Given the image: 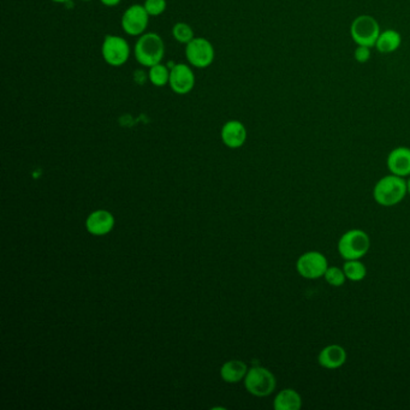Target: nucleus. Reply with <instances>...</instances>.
Instances as JSON below:
<instances>
[{"instance_id": "nucleus-1", "label": "nucleus", "mask_w": 410, "mask_h": 410, "mask_svg": "<svg viewBox=\"0 0 410 410\" xmlns=\"http://www.w3.org/2000/svg\"><path fill=\"white\" fill-rule=\"evenodd\" d=\"M407 194V179L393 174L379 179L373 189L376 203L384 207L396 206L403 201Z\"/></svg>"}, {"instance_id": "nucleus-2", "label": "nucleus", "mask_w": 410, "mask_h": 410, "mask_svg": "<svg viewBox=\"0 0 410 410\" xmlns=\"http://www.w3.org/2000/svg\"><path fill=\"white\" fill-rule=\"evenodd\" d=\"M165 56V45L161 35L142 34L135 45V58L141 65L152 68L159 64Z\"/></svg>"}, {"instance_id": "nucleus-3", "label": "nucleus", "mask_w": 410, "mask_h": 410, "mask_svg": "<svg viewBox=\"0 0 410 410\" xmlns=\"http://www.w3.org/2000/svg\"><path fill=\"white\" fill-rule=\"evenodd\" d=\"M337 249L342 259H362L371 249V237L361 229H351L340 236Z\"/></svg>"}, {"instance_id": "nucleus-4", "label": "nucleus", "mask_w": 410, "mask_h": 410, "mask_svg": "<svg viewBox=\"0 0 410 410\" xmlns=\"http://www.w3.org/2000/svg\"><path fill=\"white\" fill-rule=\"evenodd\" d=\"M380 33V24L371 14H360L350 24V37L358 46L374 48Z\"/></svg>"}, {"instance_id": "nucleus-5", "label": "nucleus", "mask_w": 410, "mask_h": 410, "mask_svg": "<svg viewBox=\"0 0 410 410\" xmlns=\"http://www.w3.org/2000/svg\"><path fill=\"white\" fill-rule=\"evenodd\" d=\"M329 261L325 255L318 250H309L296 261V269L302 278L316 280L325 276L326 269H329Z\"/></svg>"}, {"instance_id": "nucleus-6", "label": "nucleus", "mask_w": 410, "mask_h": 410, "mask_svg": "<svg viewBox=\"0 0 410 410\" xmlns=\"http://www.w3.org/2000/svg\"><path fill=\"white\" fill-rule=\"evenodd\" d=\"M276 385L274 373L267 368L253 367L245 376V387L254 396H269L274 391Z\"/></svg>"}, {"instance_id": "nucleus-7", "label": "nucleus", "mask_w": 410, "mask_h": 410, "mask_svg": "<svg viewBox=\"0 0 410 410\" xmlns=\"http://www.w3.org/2000/svg\"><path fill=\"white\" fill-rule=\"evenodd\" d=\"M104 61L111 66H122L130 57V46L125 39L118 35H106L101 45Z\"/></svg>"}, {"instance_id": "nucleus-8", "label": "nucleus", "mask_w": 410, "mask_h": 410, "mask_svg": "<svg viewBox=\"0 0 410 410\" xmlns=\"http://www.w3.org/2000/svg\"><path fill=\"white\" fill-rule=\"evenodd\" d=\"M214 48L207 39L194 38L185 45V57L188 59L189 64L194 68H208L214 61Z\"/></svg>"}, {"instance_id": "nucleus-9", "label": "nucleus", "mask_w": 410, "mask_h": 410, "mask_svg": "<svg viewBox=\"0 0 410 410\" xmlns=\"http://www.w3.org/2000/svg\"><path fill=\"white\" fill-rule=\"evenodd\" d=\"M150 23V14L143 5H132L123 14L121 24L122 28L130 37H139L146 32Z\"/></svg>"}, {"instance_id": "nucleus-10", "label": "nucleus", "mask_w": 410, "mask_h": 410, "mask_svg": "<svg viewBox=\"0 0 410 410\" xmlns=\"http://www.w3.org/2000/svg\"><path fill=\"white\" fill-rule=\"evenodd\" d=\"M172 92L176 94H188L195 87V74L190 66L183 63L175 64L170 68V80H169Z\"/></svg>"}, {"instance_id": "nucleus-11", "label": "nucleus", "mask_w": 410, "mask_h": 410, "mask_svg": "<svg viewBox=\"0 0 410 410\" xmlns=\"http://www.w3.org/2000/svg\"><path fill=\"white\" fill-rule=\"evenodd\" d=\"M387 166L389 171L393 175L400 177H409L410 176V148L400 146L393 148L387 159Z\"/></svg>"}, {"instance_id": "nucleus-12", "label": "nucleus", "mask_w": 410, "mask_h": 410, "mask_svg": "<svg viewBox=\"0 0 410 410\" xmlns=\"http://www.w3.org/2000/svg\"><path fill=\"white\" fill-rule=\"evenodd\" d=\"M347 350L340 345H329L318 355V363L326 369H337L347 362Z\"/></svg>"}, {"instance_id": "nucleus-13", "label": "nucleus", "mask_w": 410, "mask_h": 410, "mask_svg": "<svg viewBox=\"0 0 410 410\" xmlns=\"http://www.w3.org/2000/svg\"><path fill=\"white\" fill-rule=\"evenodd\" d=\"M222 140L230 148H238L247 140V129L240 121H229L222 127Z\"/></svg>"}, {"instance_id": "nucleus-14", "label": "nucleus", "mask_w": 410, "mask_h": 410, "mask_svg": "<svg viewBox=\"0 0 410 410\" xmlns=\"http://www.w3.org/2000/svg\"><path fill=\"white\" fill-rule=\"evenodd\" d=\"M114 227V217L106 211H98L90 214L87 221V229L93 235H105Z\"/></svg>"}, {"instance_id": "nucleus-15", "label": "nucleus", "mask_w": 410, "mask_h": 410, "mask_svg": "<svg viewBox=\"0 0 410 410\" xmlns=\"http://www.w3.org/2000/svg\"><path fill=\"white\" fill-rule=\"evenodd\" d=\"M402 35L396 29H385L378 38L377 43L374 48H377L378 52L382 54L396 52L398 48H401Z\"/></svg>"}, {"instance_id": "nucleus-16", "label": "nucleus", "mask_w": 410, "mask_h": 410, "mask_svg": "<svg viewBox=\"0 0 410 410\" xmlns=\"http://www.w3.org/2000/svg\"><path fill=\"white\" fill-rule=\"evenodd\" d=\"M303 406L302 397L294 389H284L278 392L274 402L276 410H300Z\"/></svg>"}, {"instance_id": "nucleus-17", "label": "nucleus", "mask_w": 410, "mask_h": 410, "mask_svg": "<svg viewBox=\"0 0 410 410\" xmlns=\"http://www.w3.org/2000/svg\"><path fill=\"white\" fill-rule=\"evenodd\" d=\"M247 366L242 361H229L222 368V377L227 382H240L242 378L247 376Z\"/></svg>"}, {"instance_id": "nucleus-18", "label": "nucleus", "mask_w": 410, "mask_h": 410, "mask_svg": "<svg viewBox=\"0 0 410 410\" xmlns=\"http://www.w3.org/2000/svg\"><path fill=\"white\" fill-rule=\"evenodd\" d=\"M342 267L345 271V277L350 282H361L367 276V267L361 259L345 260V265Z\"/></svg>"}, {"instance_id": "nucleus-19", "label": "nucleus", "mask_w": 410, "mask_h": 410, "mask_svg": "<svg viewBox=\"0 0 410 410\" xmlns=\"http://www.w3.org/2000/svg\"><path fill=\"white\" fill-rule=\"evenodd\" d=\"M148 79L151 81L152 85L156 87H164L169 83L170 80V70L166 65H163L161 63L150 68L148 72Z\"/></svg>"}, {"instance_id": "nucleus-20", "label": "nucleus", "mask_w": 410, "mask_h": 410, "mask_svg": "<svg viewBox=\"0 0 410 410\" xmlns=\"http://www.w3.org/2000/svg\"><path fill=\"white\" fill-rule=\"evenodd\" d=\"M324 278L326 283L335 288H340L342 285H345V282L348 280L345 277L343 267H338V266H329V269H326Z\"/></svg>"}, {"instance_id": "nucleus-21", "label": "nucleus", "mask_w": 410, "mask_h": 410, "mask_svg": "<svg viewBox=\"0 0 410 410\" xmlns=\"http://www.w3.org/2000/svg\"><path fill=\"white\" fill-rule=\"evenodd\" d=\"M172 35L177 43H184V45L190 43L195 38L193 28L188 23H184V22H178L174 25Z\"/></svg>"}, {"instance_id": "nucleus-22", "label": "nucleus", "mask_w": 410, "mask_h": 410, "mask_svg": "<svg viewBox=\"0 0 410 410\" xmlns=\"http://www.w3.org/2000/svg\"><path fill=\"white\" fill-rule=\"evenodd\" d=\"M143 6L150 16L156 17L165 12L166 0H146Z\"/></svg>"}, {"instance_id": "nucleus-23", "label": "nucleus", "mask_w": 410, "mask_h": 410, "mask_svg": "<svg viewBox=\"0 0 410 410\" xmlns=\"http://www.w3.org/2000/svg\"><path fill=\"white\" fill-rule=\"evenodd\" d=\"M372 48H367V46H358L356 45V48L353 51V58L355 61L360 63V64H366L369 61L371 57H372Z\"/></svg>"}, {"instance_id": "nucleus-24", "label": "nucleus", "mask_w": 410, "mask_h": 410, "mask_svg": "<svg viewBox=\"0 0 410 410\" xmlns=\"http://www.w3.org/2000/svg\"><path fill=\"white\" fill-rule=\"evenodd\" d=\"M100 1H101V4H104L105 6L112 8V6H116V5L119 4L122 0H100Z\"/></svg>"}, {"instance_id": "nucleus-25", "label": "nucleus", "mask_w": 410, "mask_h": 410, "mask_svg": "<svg viewBox=\"0 0 410 410\" xmlns=\"http://www.w3.org/2000/svg\"><path fill=\"white\" fill-rule=\"evenodd\" d=\"M407 192H408V194L410 195V176L409 178L407 179Z\"/></svg>"}, {"instance_id": "nucleus-26", "label": "nucleus", "mask_w": 410, "mask_h": 410, "mask_svg": "<svg viewBox=\"0 0 410 410\" xmlns=\"http://www.w3.org/2000/svg\"><path fill=\"white\" fill-rule=\"evenodd\" d=\"M54 3H61V4H64V3H68V1H70V0H52Z\"/></svg>"}, {"instance_id": "nucleus-27", "label": "nucleus", "mask_w": 410, "mask_h": 410, "mask_svg": "<svg viewBox=\"0 0 410 410\" xmlns=\"http://www.w3.org/2000/svg\"><path fill=\"white\" fill-rule=\"evenodd\" d=\"M81 1H92V0H81Z\"/></svg>"}]
</instances>
